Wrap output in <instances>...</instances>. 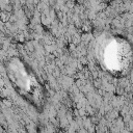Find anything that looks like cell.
<instances>
[{
  "instance_id": "obj_1",
  "label": "cell",
  "mask_w": 133,
  "mask_h": 133,
  "mask_svg": "<svg viewBox=\"0 0 133 133\" xmlns=\"http://www.w3.org/2000/svg\"><path fill=\"white\" fill-rule=\"evenodd\" d=\"M104 61L110 70L115 72L124 71L130 61V49L126 42L111 39L105 47Z\"/></svg>"
}]
</instances>
